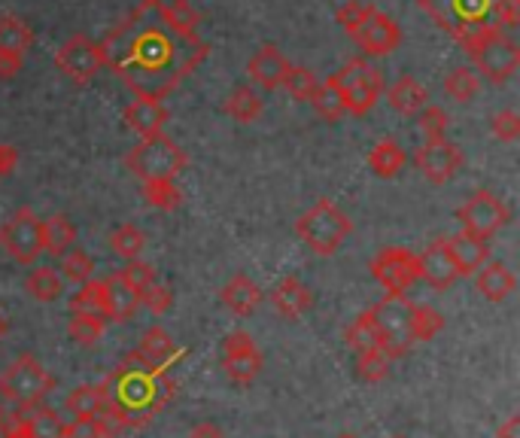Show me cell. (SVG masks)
Instances as JSON below:
<instances>
[{"label": "cell", "mask_w": 520, "mask_h": 438, "mask_svg": "<svg viewBox=\"0 0 520 438\" xmlns=\"http://www.w3.org/2000/svg\"><path fill=\"white\" fill-rule=\"evenodd\" d=\"M104 67L137 95L162 101L210 55L198 34H183L165 19L162 0L140 4L116 22L98 43Z\"/></svg>", "instance_id": "6da1fadb"}, {"label": "cell", "mask_w": 520, "mask_h": 438, "mask_svg": "<svg viewBox=\"0 0 520 438\" xmlns=\"http://www.w3.org/2000/svg\"><path fill=\"white\" fill-rule=\"evenodd\" d=\"M101 390L98 420L119 435L122 429H140L159 414L156 405V369L137 350L125 353L122 362L107 375Z\"/></svg>", "instance_id": "7a4b0ae2"}, {"label": "cell", "mask_w": 520, "mask_h": 438, "mask_svg": "<svg viewBox=\"0 0 520 438\" xmlns=\"http://www.w3.org/2000/svg\"><path fill=\"white\" fill-rule=\"evenodd\" d=\"M499 0H417V7L435 19L438 28L448 31L463 49L493 31V13ZM499 31V28H496Z\"/></svg>", "instance_id": "3957f363"}, {"label": "cell", "mask_w": 520, "mask_h": 438, "mask_svg": "<svg viewBox=\"0 0 520 438\" xmlns=\"http://www.w3.org/2000/svg\"><path fill=\"white\" fill-rule=\"evenodd\" d=\"M353 223L347 219V213L329 201L320 198L314 207H308L299 219H295V235H299L317 256H335L341 250V244L350 238Z\"/></svg>", "instance_id": "277c9868"}, {"label": "cell", "mask_w": 520, "mask_h": 438, "mask_svg": "<svg viewBox=\"0 0 520 438\" xmlns=\"http://www.w3.org/2000/svg\"><path fill=\"white\" fill-rule=\"evenodd\" d=\"M55 381L52 375L43 369V362L22 353L19 359H13L4 372H0V402H7L10 408H37L49 393H52Z\"/></svg>", "instance_id": "5b68a950"}, {"label": "cell", "mask_w": 520, "mask_h": 438, "mask_svg": "<svg viewBox=\"0 0 520 438\" xmlns=\"http://www.w3.org/2000/svg\"><path fill=\"white\" fill-rule=\"evenodd\" d=\"M125 165L143 183H150V180H177V174L186 168V153L162 131V134H153V137H143L134 150L125 156Z\"/></svg>", "instance_id": "8992f818"}, {"label": "cell", "mask_w": 520, "mask_h": 438, "mask_svg": "<svg viewBox=\"0 0 520 438\" xmlns=\"http://www.w3.org/2000/svg\"><path fill=\"white\" fill-rule=\"evenodd\" d=\"M332 80L338 83L344 95V110L350 116H365L368 110H375V104L384 98V70L375 64H368V58H350L338 73H332Z\"/></svg>", "instance_id": "52a82bcc"}, {"label": "cell", "mask_w": 520, "mask_h": 438, "mask_svg": "<svg viewBox=\"0 0 520 438\" xmlns=\"http://www.w3.org/2000/svg\"><path fill=\"white\" fill-rule=\"evenodd\" d=\"M411 314H414V302L408 299V292H387V296L371 308V317H375V326L381 335V350L390 359H399L414 347Z\"/></svg>", "instance_id": "ba28073f"}, {"label": "cell", "mask_w": 520, "mask_h": 438, "mask_svg": "<svg viewBox=\"0 0 520 438\" xmlns=\"http://www.w3.org/2000/svg\"><path fill=\"white\" fill-rule=\"evenodd\" d=\"M466 55L475 61V73L478 77H484L487 83L493 86H502L514 77V70L520 67V46L502 34V31H487L481 40H475Z\"/></svg>", "instance_id": "9c48e42d"}, {"label": "cell", "mask_w": 520, "mask_h": 438, "mask_svg": "<svg viewBox=\"0 0 520 438\" xmlns=\"http://www.w3.org/2000/svg\"><path fill=\"white\" fill-rule=\"evenodd\" d=\"M0 247L22 265H34L43 256V219L31 207H19L0 226Z\"/></svg>", "instance_id": "30bf717a"}, {"label": "cell", "mask_w": 520, "mask_h": 438, "mask_svg": "<svg viewBox=\"0 0 520 438\" xmlns=\"http://www.w3.org/2000/svg\"><path fill=\"white\" fill-rule=\"evenodd\" d=\"M457 219L466 235L472 238H481V241H490L496 232H502L508 223H511V210L487 189H478L472 192L460 210H457Z\"/></svg>", "instance_id": "8fae6325"}, {"label": "cell", "mask_w": 520, "mask_h": 438, "mask_svg": "<svg viewBox=\"0 0 520 438\" xmlns=\"http://www.w3.org/2000/svg\"><path fill=\"white\" fill-rule=\"evenodd\" d=\"M55 67L64 73V77L70 80V83H80V86H86V83H92L98 73L104 70V55H101V46L92 40V37H86V34H73V37H67L61 46H58V52H55Z\"/></svg>", "instance_id": "7c38bea8"}, {"label": "cell", "mask_w": 520, "mask_h": 438, "mask_svg": "<svg viewBox=\"0 0 520 438\" xmlns=\"http://www.w3.org/2000/svg\"><path fill=\"white\" fill-rule=\"evenodd\" d=\"M347 37L362 49V58H384L393 49H399L402 28L387 13H381V10H375V7L368 4L365 16L359 19V25Z\"/></svg>", "instance_id": "4fadbf2b"}, {"label": "cell", "mask_w": 520, "mask_h": 438, "mask_svg": "<svg viewBox=\"0 0 520 438\" xmlns=\"http://www.w3.org/2000/svg\"><path fill=\"white\" fill-rule=\"evenodd\" d=\"M411 162L432 186H444L463 168V150L448 137H438V140H426Z\"/></svg>", "instance_id": "5bb4252c"}, {"label": "cell", "mask_w": 520, "mask_h": 438, "mask_svg": "<svg viewBox=\"0 0 520 438\" xmlns=\"http://www.w3.org/2000/svg\"><path fill=\"white\" fill-rule=\"evenodd\" d=\"M262 350L247 332H229L222 338V369L235 384H253L262 372Z\"/></svg>", "instance_id": "9a60e30c"}, {"label": "cell", "mask_w": 520, "mask_h": 438, "mask_svg": "<svg viewBox=\"0 0 520 438\" xmlns=\"http://www.w3.org/2000/svg\"><path fill=\"white\" fill-rule=\"evenodd\" d=\"M368 268L387 292H408L417 283V256L405 247L381 250Z\"/></svg>", "instance_id": "2e32d148"}, {"label": "cell", "mask_w": 520, "mask_h": 438, "mask_svg": "<svg viewBox=\"0 0 520 438\" xmlns=\"http://www.w3.org/2000/svg\"><path fill=\"white\" fill-rule=\"evenodd\" d=\"M417 280H426L432 289H448L460 280L457 265L448 253V244L444 238L432 241L420 256H417Z\"/></svg>", "instance_id": "e0dca14e"}, {"label": "cell", "mask_w": 520, "mask_h": 438, "mask_svg": "<svg viewBox=\"0 0 520 438\" xmlns=\"http://www.w3.org/2000/svg\"><path fill=\"white\" fill-rule=\"evenodd\" d=\"M286 70H289L286 55H283L277 46H271V43L259 46V49L253 52V58L247 61V73H250V80H253L256 86L268 89V92L283 86Z\"/></svg>", "instance_id": "ac0fdd59"}, {"label": "cell", "mask_w": 520, "mask_h": 438, "mask_svg": "<svg viewBox=\"0 0 520 438\" xmlns=\"http://www.w3.org/2000/svg\"><path fill=\"white\" fill-rule=\"evenodd\" d=\"M140 308V299L137 292L122 280L119 271L107 274L104 280V320L110 323H128Z\"/></svg>", "instance_id": "d6986e66"}, {"label": "cell", "mask_w": 520, "mask_h": 438, "mask_svg": "<svg viewBox=\"0 0 520 438\" xmlns=\"http://www.w3.org/2000/svg\"><path fill=\"white\" fill-rule=\"evenodd\" d=\"M444 244H448V253H451L460 277H472L490 262V241H481V238L460 232L454 238H444Z\"/></svg>", "instance_id": "ffe728a7"}, {"label": "cell", "mask_w": 520, "mask_h": 438, "mask_svg": "<svg viewBox=\"0 0 520 438\" xmlns=\"http://www.w3.org/2000/svg\"><path fill=\"white\" fill-rule=\"evenodd\" d=\"M271 305L280 317L295 320L311 311L314 305V292L299 280V277H283L274 289H271Z\"/></svg>", "instance_id": "44dd1931"}, {"label": "cell", "mask_w": 520, "mask_h": 438, "mask_svg": "<svg viewBox=\"0 0 520 438\" xmlns=\"http://www.w3.org/2000/svg\"><path fill=\"white\" fill-rule=\"evenodd\" d=\"M137 353L153 365V369H174V365L186 356V350H177L174 338L162 326H150L140 335Z\"/></svg>", "instance_id": "7402d4cb"}, {"label": "cell", "mask_w": 520, "mask_h": 438, "mask_svg": "<svg viewBox=\"0 0 520 438\" xmlns=\"http://www.w3.org/2000/svg\"><path fill=\"white\" fill-rule=\"evenodd\" d=\"M168 122V110L162 101H153V98H134L128 107H125V125L143 140V137H153V134H162Z\"/></svg>", "instance_id": "603a6c76"}, {"label": "cell", "mask_w": 520, "mask_h": 438, "mask_svg": "<svg viewBox=\"0 0 520 438\" xmlns=\"http://www.w3.org/2000/svg\"><path fill=\"white\" fill-rule=\"evenodd\" d=\"M222 305L235 311L238 317H247L262 305V289L247 274H235L226 286H222Z\"/></svg>", "instance_id": "cb8c5ba5"}, {"label": "cell", "mask_w": 520, "mask_h": 438, "mask_svg": "<svg viewBox=\"0 0 520 438\" xmlns=\"http://www.w3.org/2000/svg\"><path fill=\"white\" fill-rule=\"evenodd\" d=\"M387 104L399 113V116H417L426 104H429V92L426 86H420L414 77H399L393 86L384 89Z\"/></svg>", "instance_id": "d4e9b609"}, {"label": "cell", "mask_w": 520, "mask_h": 438, "mask_svg": "<svg viewBox=\"0 0 520 438\" xmlns=\"http://www.w3.org/2000/svg\"><path fill=\"white\" fill-rule=\"evenodd\" d=\"M475 286H478V292L487 302H505L514 292L517 280H514V274H511V268L505 262H487L475 274Z\"/></svg>", "instance_id": "484cf974"}, {"label": "cell", "mask_w": 520, "mask_h": 438, "mask_svg": "<svg viewBox=\"0 0 520 438\" xmlns=\"http://www.w3.org/2000/svg\"><path fill=\"white\" fill-rule=\"evenodd\" d=\"M405 165H408V156H405V150L393 137H384V140H378L375 146H371L368 168H371V174H375V177L393 180L396 174H402Z\"/></svg>", "instance_id": "4316f807"}, {"label": "cell", "mask_w": 520, "mask_h": 438, "mask_svg": "<svg viewBox=\"0 0 520 438\" xmlns=\"http://www.w3.org/2000/svg\"><path fill=\"white\" fill-rule=\"evenodd\" d=\"M73 244H77V226L64 213L43 219V253L61 259L73 250Z\"/></svg>", "instance_id": "83f0119b"}, {"label": "cell", "mask_w": 520, "mask_h": 438, "mask_svg": "<svg viewBox=\"0 0 520 438\" xmlns=\"http://www.w3.org/2000/svg\"><path fill=\"white\" fill-rule=\"evenodd\" d=\"M25 289H28V296H31L34 302L49 305V302H58V299H61V292H64V277H61L55 268L40 265V268H34V271L25 277Z\"/></svg>", "instance_id": "f1b7e54d"}, {"label": "cell", "mask_w": 520, "mask_h": 438, "mask_svg": "<svg viewBox=\"0 0 520 438\" xmlns=\"http://www.w3.org/2000/svg\"><path fill=\"white\" fill-rule=\"evenodd\" d=\"M262 110H265V101H262V95L253 86H235L232 95L226 98V113L232 119L244 122V125L256 122L262 116Z\"/></svg>", "instance_id": "f546056e"}, {"label": "cell", "mask_w": 520, "mask_h": 438, "mask_svg": "<svg viewBox=\"0 0 520 438\" xmlns=\"http://www.w3.org/2000/svg\"><path fill=\"white\" fill-rule=\"evenodd\" d=\"M34 46V31L19 16H0V52L22 55Z\"/></svg>", "instance_id": "4dcf8cb0"}, {"label": "cell", "mask_w": 520, "mask_h": 438, "mask_svg": "<svg viewBox=\"0 0 520 438\" xmlns=\"http://www.w3.org/2000/svg\"><path fill=\"white\" fill-rule=\"evenodd\" d=\"M481 92V77L475 67H454L448 77H444V95L454 98L457 104H469Z\"/></svg>", "instance_id": "1f68e13d"}, {"label": "cell", "mask_w": 520, "mask_h": 438, "mask_svg": "<svg viewBox=\"0 0 520 438\" xmlns=\"http://www.w3.org/2000/svg\"><path fill=\"white\" fill-rule=\"evenodd\" d=\"M64 429L67 423L58 417V411L52 408H28V417H25V435L28 438H64Z\"/></svg>", "instance_id": "d6a6232c"}, {"label": "cell", "mask_w": 520, "mask_h": 438, "mask_svg": "<svg viewBox=\"0 0 520 438\" xmlns=\"http://www.w3.org/2000/svg\"><path fill=\"white\" fill-rule=\"evenodd\" d=\"M70 314L104 320V280H89L70 296ZM107 323V320H104Z\"/></svg>", "instance_id": "836d02e7"}, {"label": "cell", "mask_w": 520, "mask_h": 438, "mask_svg": "<svg viewBox=\"0 0 520 438\" xmlns=\"http://www.w3.org/2000/svg\"><path fill=\"white\" fill-rule=\"evenodd\" d=\"M311 104H314L317 116L326 119V122H338L341 116H347V110H344V95H341V89H338V83H335L332 77H329L326 83H317V89H314V95H311Z\"/></svg>", "instance_id": "e575fe53"}, {"label": "cell", "mask_w": 520, "mask_h": 438, "mask_svg": "<svg viewBox=\"0 0 520 438\" xmlns=\"http://www.w3.org/2000/svg\"><path fill=\"white\" fill-rule=\"evenodd\" d=\"M344 341L350 350L362 353V350H371V347H381V335H378V326H375V317L371 311H362L344 332Z\"/></svg>", "instance_id": "d590c367"}, {"label": "cell", "mask_w": 520, "mask_h": 438, "mask_svg": "<svg viewBox=\"0 0 520 438\" xmlns=\"http://www.w3.org/2000/svg\"><path fill=\"white\" fill-rule=\"evenodd\" d=\"M143 198L150 207L156 210H177L183 204V192L177 186V180H150V183H143Z\"/></svg>", "instance_id": "8d00e7d4"}, {"label": "cell", "mask_w": 520, "mask_h": 438, "mask_svg": "<svg viewBox=\"0 0 520 438\" xmlns=\"http://www.w3.org/2000/svg\"><path fill=\"white\" fill-rule=\"evenodd\" d=\"M64 408L67 414H73V420H92L101 411V390L92 384H83L67 396Z\"/></svg>", "instance_id": "74e56055"}, {"label": "cell", "mask_w": 520, "mask_h": 438, "mask_svg": "<svg viewBox=\"0 0 520 438\" xmlns=\"http://www.w3.org/2000/svg\"><path fill=\"white\" fill-rule=\"evenodd\" d=\"M390 362H393V359H390L381 347H371V350L356 353V372H359L362 381L378 384V381H384V378L390 375Z\"/></svg>", "instance_id": "f35d334b"}, {"label": "cell", "mask_w": 520, "mask_h": 438, "mask_svg": "<svg viewBox=\"0 0 520 438\" xmlns=\"http://www.w3.org/2000/svg\"><path fill=\"white\" fill-rule=\"evenodd\" d=\"M444 329V317L438 308L432 305H417L414 302V314H411V335H414V344L417 341H432L435 335H441Z\"/></svg>", "instance_id": "ab89813d"}, {"label": "cell", "mask_w": 520, "mask_h": 438, "mask_svg": "<svg viewBox=\"0 0 520 438\" xmlns=\"http://www.w3.org/2000/svg\"><path fill=\"white\" fill-rule=\"evenodd\" d=\"M61 277L70 280V283H77V286L95 280V259L86 250L73 247L67 256H61Z\"/></svg>", "instance_id": "60d3db41"}, {"label": "cell", "mask_w": 520, "mask_h": 438, "mask_svg": "<svg viewBox=\"0 0 520 438\" xmlns=\"http://www.w3.org/2000/svg\"><path fill=\"white\" fill-rule=\"evenodd\" d=\"M110 247H113L116 256H122L125 262H131V259H140V253H143V247H146V238H143V232H140L137 226L125 223V226H119V229L110 235Z\"/></svg>", "instance_id": "b9f144b4"}, {"label": "cell", "mask_w": 520, "mask_h": 438, "mask_svg": "<svg viewBox=\"0 0 520 438\" xmlns=\"http://www.w3.org/2000/svg\"><path fill=\"white\" fill-rule=\"evenodd\" d=\"M104 320H98V317H83V314H73L70 320H67V335H70V341H77L80 347H95L98 341H101V335H104Z\"/></svg>", "instance_id": "7bdbcfd3"}, {"label": "cell", "mask_w": 520, "mask_h": 438, "mask_svg": "<svg viewBox=\"0 0 520 438\" xmlns=\"http://www.w3.org/2000/svg\"><path fill=\"white\" fill-rule=\"evenodd\" d=\"M317 83H320V80L314 77V70H308V67H292V64H289V70H286V77H283V86H280V89H286L295 101H311Z\"/></svg>", "instance_id": "ee69618b"}, {"label": "cell", "mask_w": 520, "mask_h": 438, "mask_svg": "<svg viewBox=\"0 0 520 438\" xmlns=\"http://www.w3.org/2000/svg\"><path fill=\"white\" fill-rule=\"evenodd\" d=\"M448 125H451L448 113H444L441 107H435V104H426V107L417 113V128L423 131L426 140H438V137H444V134H448Z\"/></svg>", "instance_id": "f6af8a7d"}, {"label": "cell", "mask_w": 520, "mask_h": 438, "mask_svg": "<svg viewBox=\"0 0 520 438\" xmlns=\"http://www.w3.org/2000/svg\"><path fill=\"white\" fill-rule=\"evenodd\" d=\"M137 299H140V305H143L146 311H150V314L162 317V314H168V311H171V305H174V292L156 280V283L146 286L143 292H137Z\"/></svg>", "instance_id": "bcb514c9"}, {"label": "cell", "mask_w": 520, "mask_h": 438, "mask_svg": "<svg viewBox=\"0 0 520 438\" xmlns=\"http://www.w3.org/2000/svg\"><path fill=\"white\" fill-rule=\"evenodd\" d=\"M490 134L496 140L514 143L520 137V113L517 110H499L490 116Z\"/></svg>", "instance_id": "7dc6e473"}, {"label": "cell", "mask_w": 520, "mask_h": 438, "mask_svg": "<svg viewBox=\"0 0 520 438\" xmlns=\"http://www.w3.org/2000/svg\"><path fill=\"white\" fill-rule=\"evenodd\" d=\"M119 274H122V280H125L134 292H143L150 283H156V268L146 265V262H140V259L125 262V268H119Z\"/></svg>", "instance_id": "c3c4849f"}, {"label": "cell", "mask_w": 520, "mask_h": 438, "mask_svg": "<svg viewBox=\"0 0 520 438\" xmlns=\"http://www.w3.org/2000/svg\"><path fill=\"white\" fill-rule=\"evenodd\" d=\"M64 438H116V435L98 417H92V420H73V423H67Z\"/></svg>", "instance_id": "681fc988"}, {"label": "cell", "mask_w": 520, "mask_h": 438, "mask_svg": "<svg viewBox=\"0 0 520 438\" xmlns=\"http://www.w3.org/2000/svg\"><path fill=\"white\" fill-rule=\"evenodd\" d=\"M25 58L22 55H10V52H0V80H13L22 73Z\"/></svg>", "instance_id": "f907efd6"}, {"label": "cell", "mask_w": 520, "mask_h": 438, "mask_svg": "<svg viewBox=\"0 0 520 438\" xmlns=\"http://www.w3.org/2000/svg\"><path fill=\"white\" fill-rule=\"evenodd\" d=\"M16 168H19V150H16V146L0 143V180L10 177Z\"/></svg>", "instance_id": "816d5d0a"}, {"label": "cell", "mask_w": 520, "mask_h": 438, "mask_svg": "<svg viewBox=\"0 0 520 438\" xmlns=\"http://www.w3.org/2000/svg\"><path fill=\"white\" fill-rule=\"evenodd\" d=\"M189 438H226V432H222L216 423H195L192 429H189Z\"/></svg>", "instance_id": "f5cc1de1"}, {"label": "cell", "mask_w": 520, "mask_h": 438, "mask_svg": "<svg viewBox=\"0 0 520 438\" xmlns=\"http://www.w3.org/2000/svg\"><path fill=\"white\" fill-rule=\"evenodd\" d=\"M496 438H520V417H508L499 429H496Z\"/></svg>", "instance_id": "db71d44e"}, {"label": "cell", "mask_w": 520, "mask_h": 438, "mask_svg": "<svg viewBox=\"0 0 520 438\" xmlns=\"http://www.w3.org/2000/svg\"><path fill=\"white\" fill-rule=\"evenodd\" d=\"M10 332V320L4 317V311H0V341H4V335Z\"/></svg>", "instance_id": "11a10c76"}, {"label": "cell", "mask_w": 520, "mask_h": 438, "mask_svg": "<svg viewBox=\"0 0 520 438\" xmlns=\"http://www.w3.org/2000/svg\"><path fill=\"white\" fill-rule=\"evenodd\" d=\"M4 420H7V405L0 402V426H4Z\"/></svg>", "instance_id": "9f6ffc18"}, {"label": "cell", "mask_w": 520, "mask_h": 438, "mask_svg": "<svg viewBox=\"0 0 520 438\" xmlns=\"http://www.w3.org/2000/svg\"><path fill=\"white\" fill-rule=\"evenodd\" d=\"M338 438H356V435H350V432H344V435H338Z\"/></svg>", "instance_id": "6f0895ef"}, {"label": "cell", "mask_w": 520, "mask_h": 438, "mask_svg": "<svg viewBox=\"0 0 520 438\" xmlns=\"http://www.w3.org/2000/svg\"><path fill=\"white\" fill-rule=\"evenodd\" d=\"M4 438H28V435H4Z\"/></svg>", "instance_id": "680465c9"}]
</instances>
